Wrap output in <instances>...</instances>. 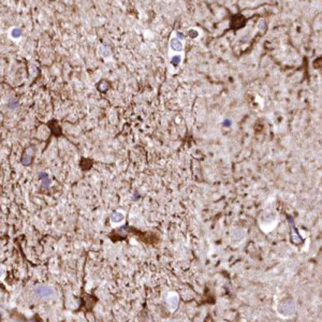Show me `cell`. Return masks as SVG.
I'll list each match as a JSON object with an SVG mask.
<instances>
[{
  "mask_svg": "<svg viewBox=\"0 0 322 322\" xmlns=\"http://www.w3.org/2000/svg\"><path fill=\"white\" fill-rule=\"evenodd\" d=\"M35 293L41 297H49L54 295V290L47 286H39L35 289Z\"/></svg>",
  "mask_w": 322,
  "mask_h": 322,
  "instance_id": "obj_1",
  "label": "cell"
},
{
  "mask_svg": "<svg viewBox=\"0 0 322 322\" xmlns=\"http://www.w3.org/2000/svg\"><path fill=\"white\" fill-rule=\"evenodd\" d=\"M49 184H51V181H48V178L47 177H45L44 179H43V187H47V186H49Z\"/></svg>",
  "mask_w": 322,
  "mask_h": 322,
  "instance_id": "obj_3",
  "label": "cell"
},
{
  "mask_svg": "<svg viewBox=\"0 0 322 322\" xmlns=\"http://www.w3.org/2000/svg\"><path fill=\"white\" fill-rule=\"evenodd\" d=\"M122 218H124V216H122L121 214H118V213L117 214H114L113 216H112V219H113L114 221H119V220H121Z\"/></svg>",
  "mask_w": 322,
  "mask_h": 322,
  "instance_id": "obj_2",
  "label": "cell"
}]
</instances>
